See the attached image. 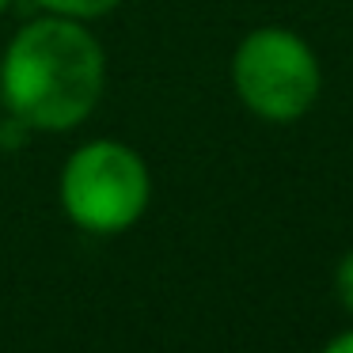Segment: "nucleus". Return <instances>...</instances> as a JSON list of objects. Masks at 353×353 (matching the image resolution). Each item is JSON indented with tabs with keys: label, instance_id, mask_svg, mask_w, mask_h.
Segmentation results:
<instances>
[{
	"label": "nucleus",
	"instance_id": "obj_1",
	"mask_svg": "<svg viewBox=\"0 0 353 353\" xmlns=\"http://www.w3.org/2000/svg\"><path fill=\"white\" fill-rule=\"evenodd\" d=\"M103 50L80 23L39 19L23 27L0 65V92L19 122L69 130L84 122L103 95Z\"/></svg>",
	"mask_w": 353,
	"mask_h": 353
},
{
	"label": "nucleus",
	"instance_id": "obj_2",
	"mask_svg": "<svg viewBox=\"0 0 353 353\" xmlns=\"http://www.w3.org/2000/svg\"><path fill=\"white\" fill-rule=\"evenodd\" d=\"M61 205L88 232H122L148 205L141 156L114 141L84 145L61 171Z\"/></svg>",
	"mask_w": 353,
	"mask_h": 353
},
{
	"label": "nucleus",
	"instance_id": "obj_3",
	"mask_svg": "<svg viewBox=\"0 0 353 353\" xmlns=\"http://www.w3.org/2000/svg\"><path fill=\"white\" fill-rule=\"evenodd\" d=\"M236 92L254 114L270 122H292L319 95V65L312 50L281 27L247 34L232 61Z\"/></svg>",
	"mask_w": 353,
	"mask_h": 353
},
{
	"label": "nucleus",
	"instance_id": "obj_4",
	"mask_svg": "<svg viewBox=\"0 0 353 353\" xmlns=\"http://www.w3.org/2000/svg\"><path fill=\"white\" fill-rule=\"evenodd\" d=\"M39 4L57 12V16H69V19H92V16H107L122 0H39Z\"/></svg>",
	"mask_w": 353,
	"mask_h": 353
},
{
	"label": "nucleus",
	"instance_id": "obj_5",
	"mask_svg": "<svg viewBox=\"0 0 353 353\" xmlns=\"http://www.w3.org/2000/svg\"><path fill=\"white\" fill-rule=\"evenodd\" d=\"M338 296H342V304L353 312V251L338 262Z\"/></svg>",
	"mask_w": 353,
	"mask_h": 353
},
{
	"label": "nucleus",
	"instance_id": "obj_6",
	"mask_svg": "<svg viewBox=\"0 0 353 353\" xmlns=\"http://www.w3.org/2000/svg\"><path fill=\"white\" fill-rule=\"evenodd\" d=\"M323 353H353V330H350V334H342V338H334Z\"/></svg>",
	"mask_w": 353,
	"mask_h": 353
},
{
	"label": "nucleus",
	"instance_id": "obj_7",
	"mask_svg": "<svg viewBox=\"0 0 353 353\" xmlns=\"http://www.w3.org/2000/svg\"><path fill=\"white\" fill-rule=\"evenodd\" d=\"M4 8H8V0H0V12H4Z\"/></svg>",
	"mask_w": 353,
	"mask_h": 353
}]
</instances>
